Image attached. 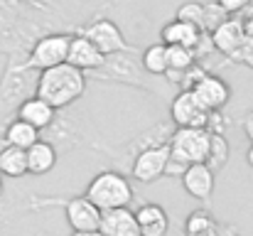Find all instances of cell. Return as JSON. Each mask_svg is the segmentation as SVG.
<instances>
[{
  "instance_id": "8fae6325",
  "label": "cell",
  "mask_w": 253,
  "mask_h": 236,
  "mask_svg": "<svg viewBox=\"0 0 253 236\" xmlns=\"http://www.w3.org/2000/svg\"><path fill=\"white\" fill-rule=\"evenodd\" d=\"M67 64L77 67L79 72H98L103 64H106V57L96 49L93 42H88L86 37L77 35L72 37V45H69V59Z\"/></svg>"
},
{
  "instance_id": "d6986e66",
  "label": "cell",
  "mask_w": 253,
  "mask_h": 236,
  "mask_svg": "<svg viewBox=\"0 0 253 236\" xmlns=\"http://www.w3.org/2000/svg\"><path fill=\"white\" fill-rule=\"evenodd\" d=\"M35 143H40V131L32 128L30 123L15 118L7 123L5 128V145L10 148H20V150H30Z\"/></svg>"
},
{
  "instance_id": "d4e9b609",
  "label": "cell",
  "mask_w": 253,
  "mask_h": 236,
  "mask_svg": "<svg viewBox=\"0 0 253 236\" xmlns=\"http://www.w3.org/2000/svg\"><path fill=\"white\" fill-rule=\"evenodd\" d=\"M174 17H177V20H182V22H189V25H194V27H199V30H202V20H204V2H199V0H187V2H182V5L177 7Z\"/></svg>"
},
{
  "instance_id": "e0dca14e",
  "label": "cell",
  "mask_w": 253,
  "mask_h": 236,
  "mask_svg": "<svg viewBox=\"0 0 253 236\" xmlns=\"http://www.w3.org/2000/svg\"><path fill=\"white\" fill-rule=\"evenodd\" d=\"M54 165H57V148H54L52 143L40 141V143H35V145L27 150V167H30V175L42 177V175L52 172Z\"/></svg>"
},
{
  "instance_id": "9a60e30c",
  "label": "cell",
  "mask_w": 253,
  "mask_h": 236,
  "mask_svg": "<svg viewBox=\"0 0 253 236\" xmlns=\"http://www.w3.org/2000/svg\"><path fill=\"white\" fill-rule=\"evenodd\" d=\"M211 42H214V49L231 57L244 42H246V27H244V20H236V17H229L219 30L211 32Z\"/></svg>"
},
{
  "instance_id": "ac0fdd59",
  "label": "cell",
  "mask_w": 253,
  "mask_h": 236,
  "mask_svg": "<svg viewBox=\"0 0 253 236\" xmlns=\"http://www.w3.org/2000/svg\"><path fill=\"white\" fill-rule=\"evenodd\" d=\"M221 224L209 209H194L184 219V236H219Z\"/></svg>"
},
{
  "instance_id": "7a4b0ae2",
  "label": "cell",
  "mask_w": 253,
  "mask_h": 236,
  "mask_svg": "<svg viewBox=\"0 0 253 236\" xmlns=\"http://www.w3.org/2000/svg\"><path fill=\"white\" fill-rule=\"evenodd\" d=\"M84 197L88 202H93L101 212L128 209V204L133 202V187L121 172L103 170V172L91 177Z\"/></svg>"
},
{
  "instance_id": "52a82bcc",
  "label": "cell",
  "mask_w": 253,
  "mask_h": 236,
  "mask_svg": "<svg viewBox=\"0 0 253 236\" xmlns=\"http://www.w3.org/2000/svg\"><path fill=\"white\" fill-rule=\"evenodd\" d=\"M57 204L64 209L67 224L72 227L74 234H91V232L101 229V209L93 202H88L86 197H72V199H64Z\"/></svg>"
},
{
  "instance_id": "44dd1931",
  "label": "cell",
  "mask_w": 253,
  "mask_h": 236,
  "mask_svg": "<svg viewBox=\"0 0 253 236\" xmlns=\"http://www.w3.org/2000/svg\"><path fill=\"white\" fill-rule=\"evenodd\" d=\"M128 54V52H126ZM126 54H113V57H106V64L96 72L98 77H108V79H116V81H133V84H138L135 77H138V72H135V67H133V62L126 57Z\"/></svg>"
},
{
  "instance_id": "30bf717a",
  "label": "cell",
  "mask_w": 253,
  "mask_h": 236,
  "mask_svg": "<svg viewBox=\"0 0 253 236\" xmlns=\"http://www.w3.org/2000/svg\"><path fill=\"white\" fill-rule=\"evenodd\" d=\"M214 185H216V172L202 162V165H189L187 172L182 175V187L192 199L199 202H209V197L214 194Z\"/></svg>"
},
{
  "instance_id": "7402d4cb",
  "label": "cell",
  "mask_w": 253,
  "mask_h": 236,
  "mask_svg": "<svg viewBox=\"0 0 253 236\" xmlns=\"http://www.w3.org/2000/svg\"><path fill=\"white\" fill-rule=\"evenodd\" d=\"M140 67H143V72H148L153 77H165L168 74V47L163 42L145 47V52L140 54Z\"/></svg>"
},
{
  "instance_id": "ffe728a7",
  "label": "cell",
  "mask_w": 253,
  "mask_h": 236,
  "mask_svg": "<svg viewBox=\"0 0 253 236\" xmlns=\"http://www.w3.org/2000/svg\"><path fill=\"white\" fill-rule=\"evenodd\" d=\"M0 175H2V177H12V180L27 177V175H30V167H27V150L5 145V148L0 150Z\"/></svg>"
},
{
  "instance_id": "d6a6232c",
  "label": "cell",
  "mask_w": 253,
  "mask_h": 236,
  "mask_svg": "<svg viewBox=\"0 0 253 236\" xmlns=\"http://www.w3.org/2000/svg\"><path fill=\"white\" fill-rule=\"evenodd\" d=\"M72 236H103L101 232H91V234H72Z\"/></svg>"
},
{
  "instance_id": "f1b7e54d",
  "label": "cell",
  "mask_w": 253,
  "mask_h": 236,
  "mask_svg": "<svg viewBox=\"0 0 253 236\" xmlns=\"http://www.w3.org/2000/svg\"><path fill=\"white\" fill-rule=\"evenodd\" d=\"M241 128H244V133H246V138L253 143V111H249L246 116H244V121H241Z\"/></svg>"
},
{
  "instance_id": "cb8c5ba5",
  "label": "cell",
  "mask_w": 253,
  "mask_h": 236,
  "mask_svg": "<svg viewBox=\"0 0 253 236\" xmlns=\"http://www.w3.org/2000/svg\"><path fill=\"white\" fill-rule=\"evenodd\" d=\"M231 15L214 0V2H204V20H202V32L211 35L214 30H219Z\"/></svg>"
},
{
  "instance_id": "7c38bea8",
  "label": "cell",
  "mask_w": 253,
  "mask_h": 236,
  "mask_svg": "<svg viewBox=\"0 0 253 236\" xmlns=\"http://www.w3.org/2000/svg\"><path fill=\"white\" fill-rule=\"evenodd\" d=\"M17 118L25 121V123H30V126L37 128V131H44V128H49V126L54 123L57 108H52V106H49L44 98H40V96H27V98H22V103L17 106Z\"/></svg>"
},
{
  "instance_id": "277c9868",
  "label": "cell",
  "mask_w": 253,
  "mask_h": 236,
  "mask_svg": "<svg viewBox=\"0 0 253 236\" xmlns=\"http://www.w3.org/2000/svg\"><path fill=\"white\" fill-rule=\"evenodd\" d=\"M69 45H72V35H44V37H40L30 49L27 69L47 72V69L67 64Z\"/></svg>"
},
{
  "instance_id": "5b68a950",
  "label": "cell",
  "mask_w": 253,
  "mask_h": 236,
  "mask_svg": "<svg viewBox=\"0 0 253 236\" xmlns=\"http://www.w3.org/2000/svg\"><path fill=\"white\" fill-rule=\"evenodd\" d=\"M82 37H86L88 42H93L96 49H98L103 57H113V54H126V52H130V47H128V42H126V37H123V32H121V27H118L113 20H108V17H98V20H93L91 25H86L84 30H82Z\"/></svg>"
},
{
  "instance_id": "83f0119b",
  "label": "cell",
  "mask_w": 253,
  "mask_h": 236,
  "mask_svg": "<svg viewBox=\"0 0 253 236\" xmlns=\"http://www.w3.org/2000/svg\"><path fill=\"white\" fill-rule=\"evenodd\" d=\"M229 15H236V12H244L249 5H251L253 0H216Z\"/></svg>"
},
{
  "instance_id": "484cf974",
  "label": "cell",
  "mask_w": 253,
  "mask_h": 236,
  "mask_svg": "<svg viewBox=\"0 0 253 236\" xmlns=\"http://www.w3.org/2000/svg\"><path fill=\"white\" fill-rule=\"evenodd\" d=\"M231 59L239 62V64H249V67H253V40L251 37H246V42L231 54Z\"/></svg>"
},
{
  "instance_id": "4dcf8cb0",
  "label": "cell",
  "mask_w": 253,
  "mask_h": 236,
  "mask_svg": "<svg viewBox=\"0 0 253 236\" xmlns=\"http://www.w3.org/2000/svg\"><path fill=\"white\" fill-rule=\"evenodd\" d=\"M219 236H241V234H239L234 227H226V224H221V234H219Z\"/></svg>"
},
{
  "instance_id": "9c48e42d",
  "label": "cell",
  "mask_w": 253,
  "mask_h": 236,
  "mask_svg": "<svg viewBox=\"0 0 253 236\" xmlns=\"http://www.w3.org/2000/svg\"><path fill=\"white\" fill-rule=\"evenodd\" d=\"M192 91H194V96L199 98V103H202L209 113L224 111V106L231 101V86L221 77H214V74H207Z\"/></svg>"
},
{
  "instance_id": "4fadbf2b",
  "label": "cell",
  "mask_w": 253,
  "mask_h": 236,
  "mask_svg": "<svg viewBox=\"0 0 253 236\" xmlns=\"http://www.w3.org/2000/svg\"><path fill=\"white\" fill-rule=\"evenodd\" d=\"M202 30L199 27H194V25H189V22H182V20H169L168 25L160 30V42L165 45V47H187V49H192L194 52V47L199 45V40H202Z\"/></svg>"
},
{
  "instance_id": "8992f818",
  "label": "cell",
  "mask_w": 253,
  "mask_h": 236,
  "mask_svg": "<svg viewBox=\"0 0 253 236\" xmlns=\"http://www.w3.org/2000/svg\"><path fill=\"white\" fill-rule=\"evenodd\" d=\"M169 118L177 128H204L209 121V111L199 103L194 91H179L169 103Z\"/></svg>"
},
{
  "instance_id": "603a6c76",
  "label": "cell",
  "mask_w": 253,
  "mask_h": 236,
  "mask_svg": "<svg viewBox=\"0 0 253 236\" xmlns=\"http://www.w3.org/2000/svg\"><path fill=\"white\" fill-rule=\"evenodd\" d=\"M229 155H231V148H229V141L224 136H211V143H209V155H207V165L219 172L226 162H229Z\"/></svg>"
},
{
  "instance_id": "ba28073f",
  "label": "cell",
  "mask_w": 253,
  "mask_h": 236,
  "mask_svg": "<svg viewBox=\"0 0 253 236\" xmlns=\"http://www.w3.org/2000/svg\"><path fill=\"white\" fill-rule=\"evenodd\" d=\"M168 160H169V145L143 148L140 153H135L133 167H130V175H133L138 182L150 185V182H155V180L165 177Z\"/></svg>"
},
{
  "instance_id": "1f68e13d",
  "label": "cell",
  "mask_w": 253,
  "mask_h": 236,
  "mask_svg": "<svg viewBox=\"0 0 253 236\" xmlns=\"http://www.w3.org/2000/svg\"><path fill=\"white\" fill-rule=\"evenodd\" d=\"M246 160H249V165L253 167V143H251V148H249V153H246Z\"/></svg>"
},
{
  "instance_id": "836d02e7",
  "label": "cell",
  "mask_w": 253,
  "mask_h": 236,
  "mask_svg": "<svg viewBox=\"0 0 253 236\" xmlns=\"http://www.w3.org/2000/svg\"><path fill=\"white\" fill-rule=\"evenodd\" d=\"M2 192H5V185H2V175H0V197H2Z\"/></svg>"
},
{
  "instance_id": "6da1fadb",
  "label": "cell",
  "mask_w": 253,
  "mask_h": 236,
  "mask_svg": "<svg viewBox=\"0 0 253 236\" xmlns=\"http://www.w3.org/2000/svg\"><path fill=\"white\" fill-rule=\"evenodd\" d=\"M86 91V77L72 64H62L47 72H40L35 84V96L44 98L52 108H67L79 101Z\"/></svg>"
},
{
  "instance_id": "3957f363",
  "label": "cell",
  "mask_w": 253,
  "mask_h": 236,
  "mask_svg": "<svg viewBox=\"0 0 253 236\" xmlns=\"http://www.w3.org/2000/svg\"><path fill=\"white\" fill-rule=\"evenodd\" d=\"M209 143L211 133L204 128H174L169 138V153L184 165H202L209 155Z\"/></svg>"
},
{
  "instance_id": "2e32d148",
  "label": "cell",
  "mask_w": 253,
  "mask_h": 236,
  "mask_svg": "<svg viewBox=\"0 0 253 236\" xmlns=\"http://www.w3.org/2000/svg\"><path fill=\"white\" fill-rule=\"evenodd\" d=\"M103 236H140L135 212L130 209H113V212H101V229Z\"/></svg>"
},
{
  "instance_id": "4316f807",
  "label": "cell",
  "mask_w": 253,
  "mask_h": 236,
  "mask_svg": "<svg viewBox=\"0 0 253 236\" xmlns=\"http://www.w3.org/2000/svg\"><path fill=\"white\" fill-rule=\"evenodd\" d=\"M187 167H189V165H184L182 160L172 157V153H169L168 167H165V177H179V180H182V175L187 172Z\"/></svg>"
},
{
  "instance_id": "f546056e",
  "label": "cell",
  "mask_w": 253,
  "mask_h": 236,
  "mask_svg": "<svg viewBox=\"0 0 253 236\" xmlns=\"http://www.w3.org/2000/svg\"><path fill=\"white\" fill-rule=\"evenodd\" d=\"M244 27H246V37H251V40H253V12L246 17V20H244Z\"/></svg>"
},
{
  "instance_id": "5bb4252c",
  "label": "cell",
  "mask_w": 253,
  "mask_h": 236,
  "mask_svg": "<svg viewBox=\"0 0 253 236\" xmlns=\"http://www.w3.org/2000/svg\"><path fill=\"white\" fill-rule=\"evenodd\" d=\"M135 222H138L140 236H168L169 217L165 212V207H160L155 202L140 204L135 209Z\"/></svg>"
}]
</instances>
